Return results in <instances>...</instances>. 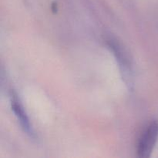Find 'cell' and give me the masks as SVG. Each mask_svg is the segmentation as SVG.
I'll use <instances>...</instances> for the list:
<instances>
[{"mask_svg":"<svg viewBox=\"0 0 158 158\" xmlns=\"http://www.w3.org/2000/svg\"><path fill=\"white\" fill-rule=\"evenodd\" d=\"M158 139V121L153 120L145 129L139 140L137 154L140 157H149Z\"/></svg>","mask_w":158,"mask_h":158,"instance_id":"obj_2","label":"cell"},{"mask_svg":"<svg viewBox=\"0 0 158 158\" xmlns=\"http://www.w3.org/2000/svg\"><path fill=\"white\" fill-rule=\"evenodd\" d=\"M107 44L118 61L123 77L126 79L125 82L127 85H131V80L132 78V62L129 52L117 40L109 39L107 40Z\"/></svg>","mask_w":158,"mask_h":158,"instance_id":"obj_1","label":"cell"},{"mask_svg":"<svg viewBox=\"0 0 158 158\" xmlns=\"http://www.w3.org/2000/svg\"><path fill=\"white\" fill-rule=\"evenodd\" d=\"M12 96H13V100L12 102V108L14 114L16 116L22 128L26 133V134H28L29 137H34V132L32 125H31L29 117H28L23 105L19 102L18 99L15 97V95L12 94Z\"/></svg>","mask_w":158,"mask_h":158,"instance_id":"obj_3","label":"cell"}]
</instances>
